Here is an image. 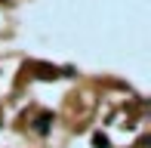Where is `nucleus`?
I'll list each match as a JSON object with an SVG mask.
<instances>
[{"mask_svg":"<svg viewBox=\"0 0 151 148\" xmlns=\"http://www.w3.org/2000/svg\"><path fill=\"white\" fill-rule=\"evenodd\" d=\"M50 120H52V114H40V117H37V133H40V136L50 133Z\"/></svg>","mask_w":151,"mask_h":148,"instance_id":"1","label":"nucleus"},{"mask_svg":"<svg viewBox=\"0 0 151 148\" xmlns=\"http://www.w3.org/2000/svg\"><path fill=\"white\" fill-rule=\"evenodd\" d=\"M93 145L96 148H108V136L105 133H93Z\"/></svg>","mask_w":151,"mask_h":148,"instance_id":"2","label":"nucleus"}]
</instances>
